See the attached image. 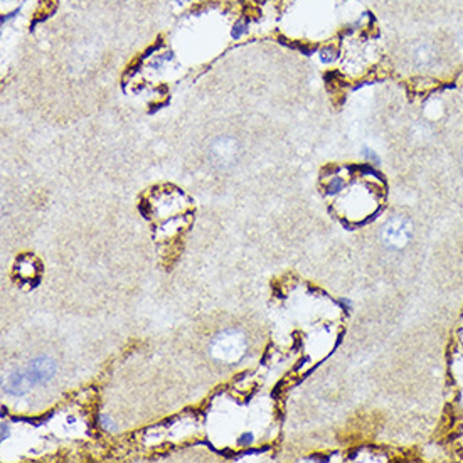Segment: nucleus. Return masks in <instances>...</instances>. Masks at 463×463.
<instances>
[{"mask_svg":"<svg viewBox=\"0 0 463 463\" xmlns=\"http://www.w3.org/2000/svg\"><path fill=\"white\" fill-rule=\"evenodd\" d=\"M411 238V222L406 217H396L384 228V241L391 248H404Z\"/></svg>","mask_w":463,"mask_h":463,"instance_id":"nucleus-2","label":"nucleus"},{"mask_svg":"<svg viewBox=\"0 0 463 463\" xmlns=\"http://www.w3.org/2000/svg\"><path fill=\"white\" fill-rule=\"evenodd\" d=\"M213 157L217 164L226 165V164H232V160H236V152H238V145L232 139H221L217 140L213 148Z\"/></svg>","mask_w":463,"mask_h":463,"instance_id":"nucleus-4","label":"nucleus"},{"mask_svg":"<svg viewBox=\"0 0 463 463\" xmlns=\"http://www.w3.org/2000/svg\"><path fill=\"white\" fill-rule=\"evenodd\" d=\"M335 58H337V54H335L332 49H324V51H322V54H320L322 62H325V64H327V62H332Z\"/></svg>","mask_w":463,"mask_h":463,"instance_id":"nucleus-6","label":"nucleus"},{"mask_svg":"<svg viewBox=\"0 0 463 463\" xmlns=\"http://www.w3.org/2000/svg\"><path fill=\"white\" fill-rule=\"evenodd\" d=\"M32 386L29 376H27L26 369H20L12 372L5 381H3V391L9 392V394H24L27 392Z\"/></svg>","mask_w":463,"mask_h":463,"instance_id":"nucleus-5","label":"nucleus"},{"mask_svg":"<svg viewBox=\"0 0 463 463\" xmlns=\"http://www.w3.org/2000/svg\"><path fill=\"white\" fill-rule=\"evenodd\" d=\"M248 342L241 332L236 330H226L219 334L211 344V352L217 360L224 362H236L239 360L246 352Z\"/></svg>","mask_w":463,"mask_h":463,"instance_id":"nucleus-1","label":"nucleus"},{"mask_svg":"<svg viewBox=\"0 0 463 463\" xmlns=\"http://www.w3.org/2000/svg\"><path fill=\"white\" fill-rule=\"evenodd\" d=\"M26 372L27 376H29L32 386L46 384L47 381H51L52 376L56 374V364L54 360H51L49 357H37V359H34L32 362L26 367Z\"/></svg>","mask_w":463,"mask_h":463,"instance_id":"nucleus-3","label":"nucleus"}]
</instances>
